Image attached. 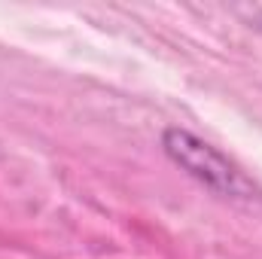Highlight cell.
<instances>
[{
	"mask_svg": "<svg viewBox=\"0 0 262 259\" xmlns=\"http://www.w3.org/2000/svg\"><path fill=\"white\" fill-rule=\"evenodd\" d=\"M162 146L168 153V159L183 168L192 180H198L201 186L213 189L216 195H226V198H256L259 189L256 183L229 159L223 156L216 146H210L207 140H201L198 134L186 128H168L162 134Z\"/></svg>",
	"mask_w": 262,
	"mask_h": 259,
	"instance_id": "6da1fadb",
	"label": "cell"
}]
</instances>
